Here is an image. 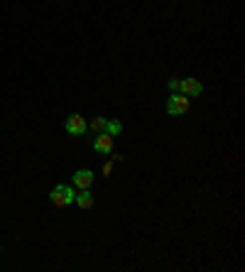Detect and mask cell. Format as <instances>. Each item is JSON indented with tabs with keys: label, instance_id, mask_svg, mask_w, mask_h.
<instances>
[{
	"label": "cell",
	"instance_id": "7",
	"mask_svg": "<svg viewBox=\"0 0 245 272\" xmlns=\"http://www.w3.org/2000/svg\"><path fill=\"white\" fill-rule=\"evenodd\" d=\"M74 201H76L81 208H91V206H93V196H91V192H88V189H81L79 194L74 196Z\"/></svg>",
	"mask_w": 245,
	"mask_h": 272
},
{
	"label": "cell",
	"instance_id": "5",
	"mask_svg": "<svg viewBox=\"0 0 245 272\" xmlns=\"http://www.w3.org/2000/svg\"><path fill=\"white\" fill-rule=\"evenodd\" d=\"M93 150H96V152H101V155H108V152H113V135H108V133H101V135L93 140Z\"/></svg>",
	"mask_w": 245,
	"mask_h": 272
},
{
	"label": "cell",
	"instance_id": "1",
	"mask_svg": "<svg viewBox=\"0 0 245 272\" xmlns=\"http://www.w3.org/2000/svg\"><path fill=\"white\" fill-rule=\"evenodd\" d=\"M74 189L71 187H66V184H57L54 189H52V194H49V199H52V204L57 206V208H64V206H69V204H74Z\"/></svg>",
	"mask_w": 245,
	"mask_h": 272
},
{
	"label": "cell",
	"instance_id": "4",
	"mask_svg": "<svg viewBox=\"0 0 245 272\" xmlns=\"http://www.w3.org/2000/svg\"><path fill=\"white\" fill-rule=\"evenodd\" d=\"M86 130H88V125H86V120H83L81 116L74 113V116L66 118V133H69V135H83Z\"/></svg>",
	"mask_w": 245,
	"mask_h": 272
},
{
	"label": "cell",
	"instance_id": "10",
	"mask_svg": "<svg viewBox=\"0 0 245 272\" xmlns=\"http://www.w3.org/2000/svg\"><path fill=\"white\" fill-rule=\"evenodd\" d=\"M179 88H182V78H169V91L179 93Z\"/></svg>",
	"mask_w": 245,
	"mask_h": 272
},
{
	"label": "cell",
	"instance_id": "3",
	"mask_svg": "<svg viewBox=\"0 0 245 272\" xmlns=\"http://www.w3.org/2000/svg\"><path fill=\"white\" fill-rule=\"evenodd\" d=\"M179 93H184V96H189V98L201 96V93H204V83L196 81V78H182V88H179Z\"/></svg>",
	"mask_w": 245,
	"mask_h": 272
},
{
	"label": "cell",
	"instance_id": "6",
	"mask_svg": "<svg viewBox=\"0 0 245 272\" xmlns=\"http://www.w3.org/2000/svg\"><path fill=\"white\" fill-rule=\"evenodd\" d=\"M74 184H76L79 189H91V184H93V172H91V169H79V172L74 174Z\"/></svg>",
	"mask_w": 245,
	"mask_h": 272
},
{
	"label": "cell",
	"instance_id": "9",
	"mask_svg": "<svg viewBox=\"0 0 245 272\" xmlns=\"http://www.w3.org/2000/svg\"><path fill=\"white\" fill-rule=\"evenodd\" d=\"M91 130H96V133L106 130V118H93V123H91Z\"/></svg>",
	"mask_w": 245,
	"mask_h": 272
},
{
	"label": "cell",
	"instance_id": "8",
	"mask_svg": "<svg viewBox=\"0 0 245 272\" xmlns=\"http://www.w3.org/2000/svg\"><path fill=\"white\" fill-rule=\"evenodd\" d=\"M106 133H108V135L122 133V123H118V120H106Z\"/></svg>",
	"mask_w": 245,
	"mask_h": 272
},
{
	"label": "cell",
	"instance_id": "2",
	"mask_svg": "<svg viewBox=\"0 0 245 272\" xmlns=\"http://www.w3.org/2000/svg\"><path fill=\"white\" fill-rule=\"evenodd\" d=\"M189 111V96L184 93H172L167 98V113L169 116H184Z\"/></svg>",
	"mask_w": 245,
	"mask_h": 272
}]
</instances>
